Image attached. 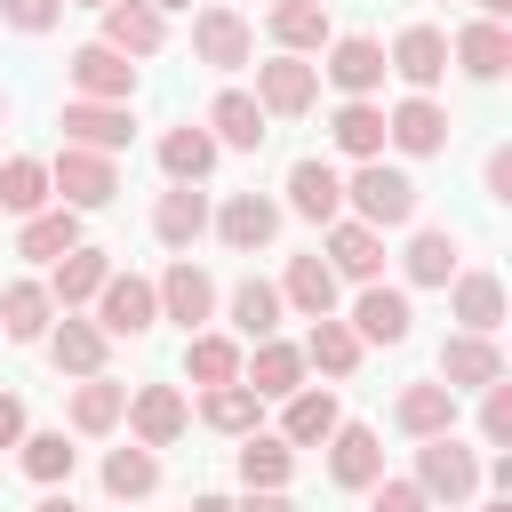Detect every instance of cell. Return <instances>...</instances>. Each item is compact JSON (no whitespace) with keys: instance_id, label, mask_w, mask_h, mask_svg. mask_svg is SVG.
I'll use <instances>...</instances> for the list:
<instances>
[{"instance_id":"obj_9","label":"cell","mask_w":512,"mask_h":512,"mask_svg":"<svg viewBox=\"0 0 512 512\" xmlns=\"http://www.w3.org/2000/svg\"><path fill=\"white\" fill-rule=\"evenodd\" d=\"M384 144L408 152V160L448 152V104H440V96H400V104L384 112Z\"/></svg>"},{"instance_id":"obj_53","label":"cell","mask_w":512,"mask_h":512,"mask_svg":"<svg viewBox=\"0 0 512 512\" xmlns=\"http://www.w3.org/2000/svg\"><path fill=\"white\" fill-rule=\"evenodd\" d=\"M192 512H240L232 496H192Z\"/></svg>"},{"instance_id":"obj_25","label":"cell","mask_w":512,"mask_h":512,"mask_svg":"<svg viewBox=\"0 0 512 512\" xmlns=\"http://www.w3.org/2000/svg\"><path fill=\"white\" fill-rule=\"evenodd\" d=\"M208 136H216V152H256L272 128H264V104L248 96V88H224L216 104H208V120H200Z\"/></svg>"},{"instance_id":"obj_16","label":"cell","mask_w":512,"mask_h":512,"mask_svg":"<svg viewBox=\"0 0 512 512\" xmlns=\"http://www.w3.org/2000/svg\"><path fill=\"white\" fill-rule=\"evenodd\" d=\"M208 216H216V208H208V192H200V184H168V192L152 200V240H160V248H176V256H192V240L208 232Z\"/></svg>"},{"instance_id":"obj_42","label":"cell","mask_w":512,"mask_h":512,"mask_svg":"<svg viewBox=\"0 0 512 512\" xmlns=\"http://www.w3.org/2000/svg\"><path fill=\"white\" fill-rule=\"evenodd\" d=\"M16 464H24V480L64 488V480H72V464H80V448H72L64 432H24V440H16Z\"/></svg>"},{"instance_id":"obj_15","label":"cell","mask_w":512,"mask_h":512,"mask_svg":"<svg viewBox=\"0 0 512 512\" xmlns=\"http://www.w3.org/2000/svg\"><path fill=\"white\" fill-rule=\"evenodd\" d=\"M408 328H416V304H408V288H384V280H368V288L352 296V336H360V344H408Z\"/></svg>"},{"instance_id":"obj_7","label":"cell","mask_w":512,"mask_h":512,"mask_svg":"<svg viewBox=\"0 0 512 512\" xmlns=\"http://www.w3.org/2000/svg\"><path fill=\"white\" fill-rule=\"evenodd\" d=\"M384 72H400L408 96H432V88L448 80V32H440V24H408V32L384 48Z\"/></svg>"},{"instance_id":"obj_39","label":"cell","mask_w":512,"mask_h":512,"mask_svg":"<svg viewBox=\"0 0 512 512\" xmlns=\"http://www.w3.org/2000/svg\"><path fill=\"white\" fill-rule=\"evenodd\" d=\"M184 376L208 392V384H240V336H216V328H192L184 336Z\"/></svg>"},{"instance_id":"obj_20","label":"cell","mask_w":512,"mask_h":512,"mask_svg":"<svg viewBox=\"0 0 512 512\" xmlns=\"http://www.w3.org/2000/svg\"><path fill=\"white\" fill-rule=\"evenodd\" d=\"M344 424V408H336V384H304V392H288L280 400V440L288 448H328V432Z\"/></svg>"},{"instance_id":"obj_10","label":"cell","mask_w":512,"mask_h":512,"mask_svg":"<svg viewBox=\"0 0 512 512\" xmlns=\"http://www.w3.org/2000/svg\"><path fill=\"white\" fill-rule=\"evenodd\" d=\"M152 296H160V320H176L184 336L216 320V280H208V272H200L192 256H176V264H168V272L152 280Z\"/></svg>"},{"instance_id":"obj_23","label":"cell","mask_w":512,"mask_h":512,"mask_svg":"<svg viewBox=\"0 0 512 512\" xmlns=\"http://www.w3.org/2000/svg\"><path fill=\"white\" fill-rule=\"evenodd\" d=\"M392 424H400L408 440H440V432H456V392H448L440 376H424V384H400V400H392Z\"/></svg>"},{"instance_id":"obj_35","label":"cell","mask_w":512,"mask_h":512,"mask_svg":"<svg viewBox=\"0 0 512 512\" xmlns=\"http://www.w3.org/2000/svg\"><path fill=\"white\" fill-rule=\"evenodd\" d=\"M200 424L224 432V440H248V432H264V400L248 384H208L200 392Z\"/></svg>"},{"instance_id":"obj_41","label":"cell","mask_w":512,"mask_h":512,"mask_svg":"<svg viewBox=\"0 0 512 512\" xmlns=\"http://www.w3.org/2000/svg\"><path fill=\"white\" fill-rule=\"evenodd\" d=\"M120 416H128V384H112V376H80V384H72V432L96 440V432H112Z\"/></svg>"},{"instance_id":"obj_28","label":"cell","mask_w":512,"mask_h":512,"mask_svg":"<svg viewBox=\"0 0 512 512\" xmlns=\"http://www.w3.org/2000/svg\"><path fill=\"white\" fill-rule=\"evenodd\" d=\"M160 40H168V16L152 0H112L104 8V48H120L128 64L136 56H160Z\"/></svg>"},{"instance_id":"obj_33","label":"cell","mask_w":512,"mask_h":512,"mask_svg":"<svg viewBox=\"0 0 512 512\" xmlns=\"http://www.w3.org/2000/svg\"><path fill=\"white\" fill-rule=\"evenodd\" d=\"M448 56H456L472 80H504V72H512V32H504V24H488V16H472V24L448 40Z\"/></svg>"},{"instance_id":"obj_48","label":"cell","mask_w":512,"mask_h":512,"mask_svg":"<svg viewBox=\"0 0 512 512\" xmlns=\"http://www.w3.org/2000/svg\"><path fill=\"white\" fill-rule=\"evenodd\" d=\"M368 512H432V504H424L416 480H376V488H368Z\"/></svg>"},{"instance_id":"obj_58","label":"cell","mask_w":512,"mask_h":512,"mask_svg":"<svg viewBox=\"0 0 512 512\" xmlns=\"http://www.w3.org/2000/svg\"><path fill=\"white\" fill-rule=\"evenodd\" d=\"M0 120H8V96H0Z\"/></svg>"},{"instance_id":"obj_44","label":"cell","mask_w":512,"mask_h":512,"mask_svg":"<svg viewBox=\"0 0 512 512\" xmlns=\"http://www.w3.org/2000/svg\"><path fill=\"white\" fill-rule=\"evenodd\" d=\"M288 472H296V448L280 432H248L240 440V480L248 488H288Z\"/></svg>"},{"instance_id":"obj_30","label":"cell","mask_w":512,"mask_h":512,"mask_svg":"<svg viewBox=\"0 0 512 512\" xmlns=\"http://www.w3.org/2000/svg\"><path fill=\"white\" fill-rule=\"evenodd\" d=\"M112 280V256L104 248H72V256H56V272H48V296H56V312H80V304H96V288Z\"/></svg>"},{"instance_id":"obj_49","label":"cell","mask_w":512,"mask_h":512,"mask_svg":"<svg viewBox=\"0 0 512 512\" xmlns=\"http://www.w3.org/2000/svg\"><path fill=\"white\" fill-rule=\"evenodd\" d=\"M480 176H488V200H512V152H504V144L488 152V168H480Z\"/></svg>"},{"instance_id":"obj_40","label":"cell","mask_w":512,"mask_h":512,"mask_svg":"<svg viewBox=\"0 0 512 512\" xmlns=\"http://www.w3.org/2000/svg\"><path fill=\"white\" fill-rule=\"evenodd\" d=\"M80 248V216L72 208H40V216H24V232H16V256H32V264H56V256H72Z\"/></svg>"},{"instance_id":"obj_47","label":"cell","mask_w":512,"mask_h":512,"mask_svg":"<svg viewBox=\"0 0 512 512\" xmlns=\"http://www.w3.org/2000/svg\"><path fill=\"white\" fill-rule=\"evenodd\" d=\"M56 16H64V0H0L8 32H56Z\"/></svg>"},{"instance_id":"obj_57","label":"cell","mask_w":512,"mask_h":512,"mask_svg":"<svg viewBox=\"0 0 512 512\" xmlns=\"http://www.w3.org/2000/svg\"><path fill=\"white\" fill-rule=\"evenodd\" d=\"M64 8H112V0H64Z\"/></svg>"},{"instance_id":"obj_50","label":"cell","mask_w":512,"mask_h":512,"mask_svg":"<svg viewBox=\"0 0 512 512\" xmlns=\"http://www.w3.org/2000/svg\"><path fill=\"white\" fill-rule=\"evenodd\" d=\"M24 432H32V424H24V400H16V392H0V448H16Z\"/></svg>"},{"instance_id":"obj_22","label":"cell","mask_w":512,"mask_h":512,"mask_svg":"<svg viewBox=\"0 0 512 512\" xmlns=\"http://www.w3.org/2000/svg\"><path fill=\"white\" fill-rule=\"evenodd\" d=\"M48 344V360H56V376H104V328L96 320H80V312H56V328L40 336Z\"/></svg>"},{"instance_id":"obj_29","label":"cell","mask_w":512,"mask_h":512,"mask_svg":"<svg viewBox=\"0 0 512 512\" xmlns=\"http://www.w3.org/2000/svg\"><path fill=\"white\" fill-rule=\"evenodd\" d=\"M288 208H296L304 224H336V216H344V176H336L328 160H296V168H288Z\"/></svg>"},{"instance_id":"obj_38","label":"cell","mask_w":512,"mask_h":512,"mask_svg":"<svg viewBox=\"0 0 512 512\" xmlns=\"http://www.w3.org/2000/svg\"><path fill=\"white\" fill-rule=\"evenodd\" d=\"M224 312H232V328H240L248 344H264V336H280V312H288V304H280V288H272V280H256V272H248V280L224 296Z\"/></svg>"},{"instance_id":"obj_26","label":"cell","mask_w":512,"mask_h":512,"mask_svg":"<svg viewBox=\"0 0 512 512\" xmlns=\"http://www.w3.org/2000/svg\"><path fill=\"white\" fill-rule=\"evenodd\" d=\"M448 312H456L464 336H496L504 328V280L496 272H456L448 280Z\"/></svg>"},{"instance_id":"obj_14","label":"cell","mask_w":512,"mask_h":512,"mask_svg":"<svg viewBox=\"0 0 512 512\" xmlns=\"http://www.w3.org/2000/svg\"><path fill=\"white\" fill-rule=\"evenodd\" d=\"M160 320V296H152V280H136V272H112L104 288H96V328L104 336H144Z\"/></svg>"},{"instance_id":"obj_51","label":"cell","mask_w":512,"mask_h":512,"mask_svg":"<svg viewBox=\"0 0 512 512\" xmlns=\"http://www.w3.org/2000/svg\"><path fill=\"white\" fill-rule=\"evenodd\" d=\"M240 512H296V496H288V488H248Z\"/></svg>"},{"instance_id":"obj_34","label":"cell","mask_w":512,"mask_h":512,"mask_svg":"<svg viewBox=\"0 0 512 512\" xmlns=\"http://www.w3.org/2000/svg\"><path fill=\"white\" fill-rule=\"evenodd\" d=\"M328 136H336L344 160H384V104H376V96L336 104V112H328Z\"/></svg>"},{"instance_id":"obj_24","label":"cell","mask_w":512,"mask_h":512,"mask_svg":"<svg viewBox=\"0 0 512 512\" xmlns=\"http://www.w3.org/2000/svg\"><path fill=\"white\" fill-rule=\"evenodd\" d=\"M264 32L280 40V56H320V48L336 40V24H328V0H272Z\"/></svg>"},{"instance_id":"obj_36","label":"cell","mask_w":512,"mask_h":512,"mask_svg":"<svg viewBox=\"0 0 512 512\" xmlns=\"http://www.w3.org/2000/svg\"><path fill=\"white\" fill-rule=\"evenodd\" d=\"M216 160H224V152H216V136H208V128H192V120L160 136V168H168V184H208V168H216Z\"/></svg>"},{"instance_id":"obj_52","label":"cell","mask_w":512,"mask_h":512,"mask_svg":"<svg viewBox=\"0 0 512 512\" xmlns=\"http://www.w3.org/2000/svg\"><path fill=\"white\" fill-rule=\"evenodd\" d=\"M32 512H80V504H72V496H64V488H48V496H40V504H32Z\"/></svg>"},{"instance_id":"obj_43","label":"cell","mask_w":512,"mask_h":512,"mask_svg":"<svg viewBox=\"0 0 512 512\" xmlns=\"http://www.w3.org/2000/svg\"><path fill=\"white\" fill-rule=\"evenodd\" d=\"M40 208H48V160L32 152L0 160V216H40Z\"/></svg>"},{"instance_id":"obj_12","label":"cell","mask_w":512,"mask_h":512,"mask_svg":"<svg viewBox=\"0 0 512 512\" xmlns=\"http://www.w3.org/2000/svg\"><path fill=\"white\" fill-rule=\"evenodd\" d=\"M72 96H88V104H128L136 96V64L120 56V48H104V40H88V48H72Z\"/></svg>"},{"instance_id":"obj_17","label":"cell","mask_w":512,"mask_h":512,"mask_svg":"<svg viewBox=\"0 0 512 512\" xmlns=\"http://www.w3.org/2000/svg\"><path fill=\"white\" fill-rule=\"evenodd\" d=\"M336 280H352V288H368V280H384V232H368V224H352V216H336L328 224V256H320Z\"/></svg>"},{"instance_id":"obj_5","label":"cell","mask_w":512,"mask_h":512,"mask_svg":"<svg viewBox=\"0 0 512 512\" xmlns=\"http://www.w3.org/2000/svg\"><path fill=\"white\" fill-rule=\"evenodd\" d=\"M248 96L264 104V120H296V112L320 104V64H304V56H272V64H256V88H248Z\"/></svg>"},{"instance_id":"obj_31","label":"cell","mask_w":512,"mask_h":512,"mask_svg":"<svg viewBox=\"0 0 512 512\" xmlns=\"http://www.w3.org/2000/svg\"><path fill=\"white\" fill-rule=\"evenodd\" d=\"M272 288H280V304H288V312H304V320H328V312H336V288H344V280H336V272H328L320 256H288V272H280Z\"/></svg>"},{"instance_id":"obj_46","label":"cell","mask_w":512,"mask_h":512,"mask_svg":"<svg viewBox=\"0 0 512 512\" xmlns=\"http://www.w3.org/2000/svg\"><path fill=\"white\" fill-rule=\"evenodd\" d=\"M480 440H488V448H512V376H496V384L480 392Z\"/></svg>"},{"instance_id":"obj_37","label":"cell","mask_w":512,"mask_h":512,"mask_svg":"<svg viewBox=\"0 0 512 512\" xmlns=\"http://www.w3.org/2000/svg\"><path fill=\"white\" fill-rule=\"evenodd\" d=\"M400 264H408V288H448V280H456V232H440V224L408 232Z\"/></svg>"},{"instance_id":"obj_32","label":"cell","mask_w":512,"mask_h":512,"mask_svg":"<svg viewBox=\"0 0 512 512\" xmlns=\"http://www.w3.org/2000/svg\"><path fill=\"white\" fill-rule=\"evenodd\" d=\"M296 352H304V368H320V376H336V384H344V376H360V360H368V344H360V336H352V320H336V312H328V320H312V336H304Z\"/></svg>"},{"instance_id":"obj_1","label":"cell","mask_w":512,"mask_h":512,"mask_svg":"<svg viewBox=\"0 0 512 512\" xmlns=\"http://www.w3.org/2000/svg\"><path fill=\"white\" fill-rule=\"evenodd\" d=\"M416 176L408 168H384V160H360L352 176H344V208H352V224H368V232H400V224H416Z\"/></svg>"},{"instance_id":"obj_27","label":"cell","mask_w":512,"mask_h":512,"mask_svg":"<svg viewBox=\"0 0 512 512\" xmlns=\"http://www.w3.org/2000/svg\"><path fill=\"white\" fill-rule=\"evenodd\" d=\"M48 328H56L48 280H8V288H0V336H8V344H40Z\"/></svg>"},{"instance_id":"obj_21","label":"cell","mask_w":512,"mask_h":512,"mask_svg":"<svg viewBox=\"0 0 512 512\" xmlns=\"http://www.w3.org/2000/svg\"><path fill=\"white\" fill-rule=\"evenodd\" d=\"M328 480L368 496V488L384 480V440H376L368 424H336V432H328Z\"/></svg>"},{"instance_id":"obj_13","label":"cell","mask_w":512,"mask_h":512,"mask_svg":"<svg viewBox=\"0 0 512 512\" xmlns=\"http://www.w3.org/2000/svg\"><path fill=\"white\" fill-rule=\"evenodd\" d=\"M64 144H80V152H128V136H136V120H128V104H88V96H72L64 104Z\"/></svg>"},{"instance_id":"obj_2","label":"cell","mask_w":512,"mask_h":512,"mask_svg":"<svg viewBox=\"0 0 512 512\" xmlns=\"http://www.w3.org/2000/svg\"><path fill=\"white\" fill-rule=\"evenodd\" d=\"M408 480L424 488V504L464 512V504L480 496V456H472L456 432H440V440H416V472H408Z\"/></svg>"},{"instance_id":"obj_19","label":"cell","mask_w":512,"mask_h":512,"mask_svg":"<svg viewBox=\"0 0 512 512\" xmlns=\"http://www.w3.org/2000/svg\"><path fill=\"white\" fill-rule=\"evenodd\" d=\"M240 384L256 400H288V392H304V352L288 336H264L256 352H240Z\"/></svg>"},{"instance_id":"obj_59","label":"cell","mask_w":512,"mask_h":512,"mask_svg":"<svg viewBox=\"0 0 512 512\" xmlns=\"http://www.w3.org/2000/svg\"><path fill=\"white\" fill-rule=\"evenodd\" d=\"M0 344H8V336H0Z\"/></svg>"},{"instance_id":"obj_3","label":"cell","mask_w":512,"mask_h":512,"mask_svg":"<svg viewBox=\"0 0 512 512\" xmlns=\"http://www.w3.org/2000/svg\"><path fill=\"white\" fill-rule=\"evenodd\" d=\"M112 192H120V168H112L104 152L64 144V152L48 160V200H56V208H72V216H80V208H104Z\"/></svg>"},{"instance_id":"obj_8","label":"cell","mask_w":512,"mask_h":512,"mask_svg":"<svg viewBox=\"0 0 512 512\" xmlns=\"http://www.w3.org/2000/svg\"><path fill=\"white\" fill-rule=\"evenodd\" d=\"M320 56H328V64H320V80H328V88H344V104L384 88V40H368V32H336Z\"/></svg>"},{"instance_id":"obj_6","label":"cell","mask_w":512,"mask_h":512,"mask_svg":"<svg viewBox=\"0 0 512 512\" xmlns=\"http://www.w3.org/2000/svg\"><path fill=\"white\" fill-rule=\"evenodd\" d=\"M208 232H216L232 256H256V248L280 240V200H272V192H232V200L208 216Z\"/></svg>"},{"instance_id":"obj_4","label":"cell","mask_w":512,"mask_h":512,"mask_svg":"<svg viewBox=\"0 0 512 512\" xmlns=\"http://www.w3.org/2000/svg\"><path fill=\"white\" fill-rule=\"evenodd\" d=\"M128 432H136V448H176L184 432H192V400L176 392V384H136L128 392Z\"/></svg>"},{"instance_id":"obj_56","label":"cell","mask_w":512,"mask_h":512,"mask_svg":"<svg viewBox=\"0 0 512 512\" xmlns=\"http://www.w3.org/2000/svg\"><path fill=\"white\" fill-rule=\"evenodd\" d=\"M152 8H160V16H168V8H192V0H152Z\"/></svg>"},{"instance_id":"obj_54","label":"cell","mask_w":512,"mask_h":512,"mask_svg":"<svg viewBox=\"0 0 512 512\" xmlns=\"http://www.w3.org/2000/svg\"><path fill=\"white\" fill-rule=\"evenodd\" d=\"M480 16H488V24H504V16H512V0H480Z\"/></svg>"},{"instance_id":"obj_55","label":"cell","mask_w":512,"mask_h":512,"mask_svg":"<svg viewBox=\"0 0 512 512\" xmlns=\"http://www.w3.org/2000/svg\"><path fill=\"white\" fill-rule=\"evenodd\" d=\"M480 512H512V496H488V504H480Z\"/></svg>"},{"instance_id":"obj_45","label":"cell","mask_w":512,"mask_h":512,"mask_svg":"<svg viewBox=\"0 0 512 512\" xmlns=\"http://www.w3.org/2000/svg\"><path fill=\"white\" fill-rule=\"evenodd\" d=\"M152 488H160V456H152V448H136V440H128V448H112V456H104V496L136 504V496H152Z\"/></svg>"},{"instance_id":"obj_18","label":"cell","mask_w":512,"mask_h":512,"mask_svg":"<svg viewBox=\"0 0 512 512\" xmlns=\"http://www.w3.org/2000/svg\"><path fill=\"white\" fill-rule=\"evenodd\" d=\"M496 376H512L504 352H496V336H464V328H456V336L440 344V384H448V392H488Z\"/></svg>"},{"instance_id":"obj_11","label":"cell","mask_w":512,"mask_h":512,"mask_svg":"<svg viewBox=\"0 0 512 512\" xmlns=\"http://www.w3.org/2000/svg\"><path fill=\"white\" fill-rule=\"evenodd\" d=\"M192 56H200V64H216V72H240V64L256 56L248 16H240V8H224V0H216V8H200V16H192Z\"/></svg>"}]
</instances>
